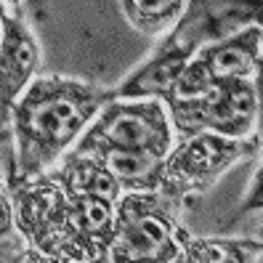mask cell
Wrapping results in <instances>:
<instances>
[{"label": "cell", "mask_w": 263, "mask_h": 263, "mask_svg": "<svg viewBox=\"0 0 263 263\" xmlns=\"http://www.w3.org/2000/svg\"><path fill=\"white\" fill-rule=\"evenodd\" d=\"M115 99L112 90L69 77H37L11 109L16 176H43L77 144L93 117Z\"/></svg>", "instance_id": "cell-1"}, {"label": "cell", "mask_w": 263, "mask_h": 263, "mask_svg": "<svg viewBox=\"0 0 263 263\" xmlns=\"http://www.w3.org/2000/svg\"><path fill=\"white\" fill-rule=\"evenodd\" d=\"M183 202L165 192L122 194L115 205L109 263H167L181 255L189 231L181 226Z\"/></svg>", "instance_id": "cell-2"}, {"label": "cell", "mask_w": 263, "mask_h": 263, "mask_svg": "<svg viewBox=\"0 0 263 263\" xmlns=\"http://www.w3.org/2000/svg\"><path fill=\"white\" fill-rule=\"evenodd\" d=\"M8 194L13 205V229L29 247L64 263H85V250L72 226L69 197L51 173L35 178L13 176Z\"/></svg>", "instance_id": "cell-3"}, {"label": "cell", "mask_w": 263, "mask_h": 263, "mask_svg": "<svg viewBox=\"0 0 263 263\" xmlns=\"http://www.w3.org/2000/svg\"><path fill=\"white\" fill-rule=\"evenodd\" d=\"M173 144V128L162 101L112 99L83 130L72 152L93 154V157L109 152H152L167 157Z\"/></svg>", "instance_id": "cell-4"}, {"label": "cell", "mask_w": 263, "mask_h": 263, "mask_svg": "<svg viewBox=\"0 0 263 263\" xmlns=\"http://www.w3.org/2000/svg\"><path fill=\"white\" fill-rule=\"evenodd\" d=\"M258 138H223L215 133H197L173 144L165 157V186L162 192L186 199L189 194H202L239 160L253 157Z\"/></svg>", "instance_id": "cell-5"}, {"label": "cell", "mask_w": 263, "mask_h": 263, "mask_svg": "<svg viewBox=\"0 0 263 263\" xmlns=\"http://www.w3.org/2000/svg\"><path fill=\"white\" fill-rule=\"evenodd\" d=\"M260 109L253 80H215L208 93L181 109H170L173 138L183 141L197 133H215L223 138H250Z\"/></svg>", "instance_id": "cell-6"}, {"label": "cell", "mask_w": 263, "mask_h": 263, "mask_svg": "<svg viewBox=\"0 0 263 263\" xmlns=\"http://www.w3.org/2000/svg\"><path fill=\"white\" fill-rule=\"evenodd\" d=\"M0 122H8L13 104L35 80L40 45L16 6L0 3Z\"/></svg>", "instance_id": "cell-7"}, {"label": "cell", "mask_w": 263, "mask_h": 263, "mask_svg": "<svg viewBox=\"0 0 263 263\" xmlns=\"http://www.w3.org/2000/svg\"><path fill=\"white\" fill-rule=\"evenodd\" d=\"M197 45L194 43H167L160 48L144 67H138L125 83H120L112 93L122 101H136V99H157L162 101L173 85L178 83L181 72L194 59Z\"/></svg>", "instance_id": "cell-8"}, {"label": "cell", "mask_w": 263, "mask_h": 263, "mask_svg": "<svg viewBox=\"0 0 263 263\" xmlns=\"http://www.w3.org/2000/svg\"><path fill=\"white\" fill-rule=\"evenodd\" d=\"M260 40L263 29L258 24H250L237 35L202 45L197 51V59L208 67L213 80H253L260 69Z\"/></svg>", "instance_id": "cell-9"}, {"label": "cell", "mask_w": 263, "mask_h": 263, "mask_svg": "<svg viewBox=\"0 0 263 263\" xmlns=\"http://www.w3.org/2000/svg\"><path fill=\"white\" fill-rule=\"evenodd\" d=\"M48 173L69 199L72 197H101V199H109V202H117L122 197L117 181L106 170L104 160L93 157V154H77L69 149L59 160V165H53Z\"/></svg>", "instance_id": "cell-10"}, {"label": "cell", "mask_w": 263, "mask_h": 263, "mask_svg": "<svg viewBox=\"0 0 263 263\" xmlns=\"http://www.w3.org/2000/svg\"><path fill=\"white\" fill-rule=\"evenodd\" d=\"M115 205L101 197H72L69 215L74 234L85 250V263H109L115 239Z\"/></svg>", "instance_id": "cell-11"}, {"label": "cell", "mask_w": 263, "mask_h": 263, "mask_svg": "<svg viewBox=\"0 0 263 263\" xmlns=\"http://www.w3.org/2000/svg\"><path fill=\"white\" fill-rule=\"evenodd\" d=\"M106 170L122 194H152L165 186V157L152 152H109L101 154Z\"/></svg>", "instance_id": "cell-12"}, {"label": "cell", "mask_w": 263, "mask_h": 263, "mask_svg": "<svg viewBox=\"0 0 263 263\" xmlns=\"http://www.w3.org/2000/svg\"><path fill=\"white\" fill-rule=\"evenodd\" d=\"M263 245L237 237H186L181 245L183 263H260Z\"/></svg>", "instance_id": "cell-13"}, {"label": "cell", "mask_w": 263, "mask_h": 263, "mask_svg": "<svg viewBox=\"0 0 263 263\" xmlns=\"http://www.w3.org/2000/svg\"><path fill=\"white\" fill-rule=\"evenodd\" d=\"M125 19L138 29L141 35H160L167 29L183 11V0H160V3H146V0H122L120 3Z\"/></svg>", "instance_id": "cell-14"}, {"label": "cell", "mask_w": 263, "mask_h": 263, "mask_svg": "<svg viewBox=\"0 0 263 263\" xmlns=\"http://www.w3.org/2000/svg\"><path fill=\"white\" fill-rule=\"evenodd\" d=\"M213 83H215L213 74L208 72V67L194 53V59L186 64V69L181 72V77H178V83L173 85V90H170V93L162 99L165 109L167 112L170 109H181V106H189V104L199 101L213 88Z\"/></svg>", "instance_id": "cell-15"}, {"label": "cell", "mask_w": 263, "mask_h": 263, "mask_svg": "<svg viewBox=\"0 0 263 263\" xmlns=\"http://www.w3.org/2000/svg\"><path fill=\"white\" fill-rule=\"evenodd\" d=\"M11 231H13V205L8 189L0 183V239H6Z\"/></svg>", "instance_id": "cell-16"}, {"label": "cell", "mask_w": 263, "mask_h": 263, "mask_svg": "<svg viewBox=\"0 0 263 263\" xmlns=\"http://www.w3.org/2000/svg\"><path fill=\"white\" fill-rule=\"evenodd\" d=\"M11 263H64V260H59V258H51V255H45L40 253L37 247H24V250H19L16 255H13Z\"/></svg>", "instance_id": "cell-17"}, {"label": "cell", "mask_w": 263, "mask_h": 263, "mask_svg": "<svg viewBox=\"0 0 263 263\" xmlns=\"http://www.w3.org/2000/svg\"><path fill=\"white\" fill-rule=\"evenodd\" d=\"M167 263H183V258L178 255V258H173V260H167Z\"/></svg>", "instance_id": "cell-18"}, {"label": "cell", "mask_w": 263, "mask_h": 263, "mask_svg": "<svg viewBox=\"0 0 263 263\" xmlns=\"http://www.w3.org/2000/svg\"><path fill=\"white\" fill-rule=\"evenodd\" d=\"M0 35H3V27H0Z\"/></svg>", "instance_id": "cell-19"}]
</instances>
